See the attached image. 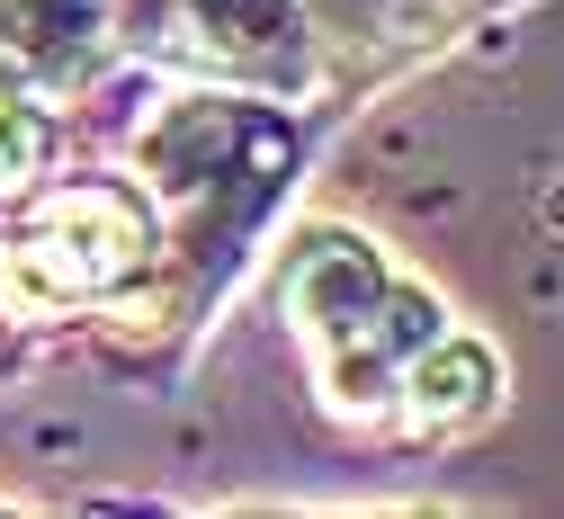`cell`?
<instances>
[{
  "label": "cell",
  "instance_id": "cell-1",
  "mask_svg": "<svg viewBox=\"0 0 564 519\" xmlns=\"http://www.w3.org/2000/svg\"><path fill=\"white\" fill-rule=\"evenodd\" d=\"M492 349L484 340H466V332H448V340H421V367H412V421H466V412H484L492 403Z\"/></svg>",
  "mask_w": 564,
  "mask_h": 519
},
{
  "label": "cell",
  "instance_id": "cell-2",
  "mask_svg": "<svg viewBox=\"0 0 564 519\" xmlns=\"http://www.w3.org/2000/svg\"><path fill=\"white\" fill-rule=\"evenodd\" d=\"M36 162H45V126H36V108L0 99V197L28 188V180H36Z\"/></svg>",
  "mask_w": 564,
  "mask_h": 519
}]
</instances>
